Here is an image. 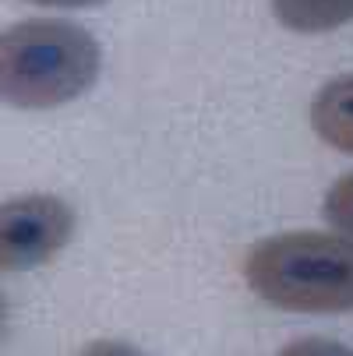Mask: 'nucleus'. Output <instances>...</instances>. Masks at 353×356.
Returning a JSON list of instances; mask_svg holds the SVG:
<instances>
[{"mask_svg":"<svg viewBox=\"0 0 353 356\" xmlns=\"http://www.w3.org/2000/svg\"><path fill=\"white\" fill-rule=\"evenodd\" d=\"M244 282L276 311L346 314L353 311V240L318 229L265 236L247 250Z\"/></svg>","mask_w":353,"mask_h":356,"instance_id":"f257e3e1","label":"nucleus"},{"mask_svg":"<svg viewBox=\"0 0 353 356\" xmlns=\"http://www.w3.org/2000/svg\"><path fill=\"white\" fill-rule=\"evenodd\" d=\"M99 42L61 18H29L0 35V95L15 110H57L99 78Z\"/></svg>","mask_w":353,"mask_h":356,"instance_id":"f03ea898","label":"nucleus"},{"mask_svg":"<svg viewBox=\"0 0 353 356\" xmlns=\"http://www.w3.org/2000/svg\"><path fill=\"white\" fill-rule=\"evenodd\" d=\"M74 233V209L57 194H22L0 209V265L29 272L54 261Z\"/></svg>","mask_w":353,"mask_h":356,"instance_id":"7ed1b4c3","label":"nucleus"},{"mask_svg":"<svg viewBox=\"0 0 353 356\" xmlns=\"http://www.w3.org/2000/svg\"><path fill=\"white\" fill-rule=\"evenodd\" d=\"M311 131L336 152L353 156V74H339L311 99Z\"/></svg>","mask_w":353,"mask_h":356,"instance_id":"20e7f679","label":"nucleus"},{"mask_svg":"<svg viewBox=\"0 0 353 356\" xmlns=\"http://www.w3.org/2000/svg\"><path fill=\"white\" fill-rule=\"evenodd\" d=\"M272 15L290 32H332L353 22V0H272Z\"/></svg>","mask_w":353,"mask_h":356,"instance_id":"39448f33","label":"nucleus"},{"mask_svg":"<svg viewBox=\"0 0 353 356\" xmlns=\"http://www.w3.org/2000/svg\"><path fill=\"white\" fill-rule=\"evenodd\" d=\"M322 212H325V219H329V226H332L336 233H343V236L353 240V170L343 173V177L329 187Z\"/></svg>","mask_w":353,"mask_h":356,"instance_id":"423d86ee","label":"nucleus"},{"mask_svg":"<svg viewBox=\"0 0 353 356\" xmlns=\"http://www.w3.org/2000/svg\"><path fill=\"white\" fill-rule=\"evenodd\" d=\"M279 356H353V349L346 342H336V339L308 335V339H297V342L283 346Z\"/></svg>","mask_w":353,"mask_h":356,"instance_id":"0eeeda50","label":"nucleus"},{"mask_svg":"<svg viewBox=\"0 0 353 356\" xmlns=\"http://www.w3.org/2000/svg\"><path fill=\"white\" fill-rule=\"evenodd\" d=\"M78 356H145V353L131 342H120V339H95V342L81 346Z\"/></svg>","mask_w":353,"mask_h":356,"instance_id":"6e6552de","label":"nucleus"},{"mask_svg":"<svg viewBox=\"0 0 353 356\" xmlns=\"http://www.w3.org/2000/svg\"><path fill=\"white\" fill-rule=\"evenodd\" d=\"M29 4H42V8H99L107 0H29Z\"/></svg>","mask_w":353,"mask_h":356,"instance_id":"1a4fd4ad","label":"nucleus"}]
</instances>
